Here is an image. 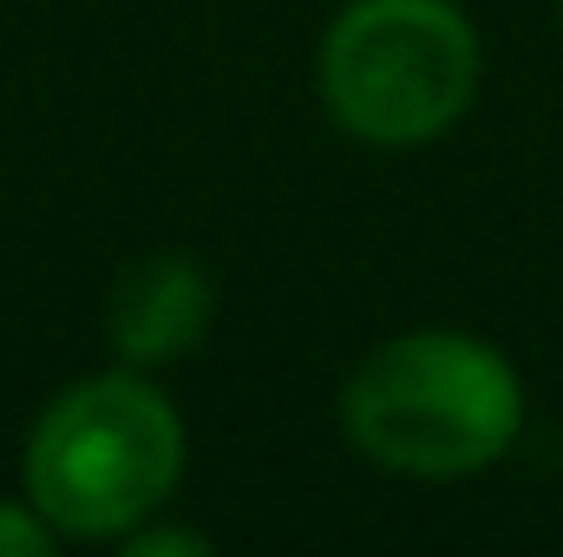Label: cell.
<instances>
[{
    "label": "cell",
    "instance_id": "cell-4",
    "mask_svg": "<svg viewBox=\"0 0 563 557\" xmlns=\"http://www.w3.org/2000/svg\"><path fill=\"white\" fill-rule=\"evenodd\" d=\"M203 321H210V282L177 250L139 256L119 276V288H112V341L132 361H170V354H184L203 335Z\"/></svg>",
    "mask_w": 563,
    "mask_h": 557
},
{
    "label": "cell",
    "instance_id": "cell-6",
    "mask_svg": "<svg viewBox=\"0 0 563 557\" xmlns=\"http://www.w3.org/2000/svg\"><path fill=\"white\" fill-rule=\"evenodd\" d=\"M125 551H132V557H170V551L203 557V551H210V538H203V532H144V538H132Z\"/></svg>",
    "mask_w": 563,
    "mask_h": 557
},
{
    "label": "cell",
    "instance_id": "cell-1",
    "mask_svg": "<svg viewBox=\"0 0 563 557\" xmlns=\"http://www.w3.org/2000/svg\"><path fill=\"white\" fill-rule=\"evenodd\" d=\"M518 414L525 401L505 354L445 328L374 348L341 394L347 439L374 466L413 479H459L492 466L511 446Z\"/></svg>",
    "mask_w": 563,
    "mask_h": 557
},
{
    "label": "cell",
    "instance_id": "cell-5",
    "mask_svg": "<svg viewBox=\"0 0 563 557\" xmlns=\"http://www.w3.org/2000/svg\"><path fill=\"white\" fill-rule=\"evenodd\" d=\"M0 551H13V557L53 551V532H46V518H40V512H20V505H0Z\"/></svg>",
    "mask_w": 563,
    "mask_h": 557
},
{
    "label": "cell",
    "instance_id": "cell-3",
    "mask_svg": "<svg viewBox=\"0 0 563 557\" xmlns=\"http://www.w3.org/2000/svg\"><path fill=\"white\" fill-rule=\"evenodd\" d=\"M478 86V40L445 0H361L321 46L328 112L367 144L439 139Z\"/></svg>",
    "mask_w": 563,
    "mask_h": 557
},
{
    "label": "cell",
    "instance_id": "cell-2",
    "mask_svg": "<svg viewBox=\"0 0 563 557\" xmlns=\"http://www.w3.org/2000/svg\"><path fill=\"white\" fill-rule=\"evenodd\" d=\"M184 426L132 374L66 387L26 439V499L66 538H119L170 499Z\"/></svg>",
    "mask_w": 563,
    "mask_h": 557
},
{
    "label": "cell",
    "instance_id": "cell-7",
    "mask_svg": "<svg viewBox=\"0 0 563 557\" xmlns=\"http://www.w3.org/2000/svg\"><path fill=\"white\" fill-rule=\"evenodd\" d=\"M558 7H563V0H558Z\"/></svg>",
    "mask_w": 563,
    "mask_h": 557
}]
</instances>
